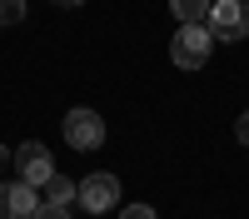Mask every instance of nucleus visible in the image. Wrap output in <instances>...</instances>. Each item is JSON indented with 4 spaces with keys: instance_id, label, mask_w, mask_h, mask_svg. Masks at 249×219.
Listing matches in <instances>:
<instances>
[{
    "instance_id": "obj_4",
    "label": "nucleus",
    "mask_w": 249,
    "mask_h": 219,
    "mask_svg": "<svg viewBox=\"0 0 249 219\" xmlns=\"http://www.w3.org/2000/svg\"><path fill=\"white\" fill-rule=\"evenodd\" d=\"M75 199H80L90 214H110V209L120 204V179H115V174H85V179L75 185Z\"/></svg>"
},
{
    "instance_id": "obj_14",
    "label": "nucleus",
    "mask_w": 249,
    "mask_h": 219,
    "mask_svg": "<svg viewBox=\"0 0 249 219\" xmlns=\"http://www.w3.org/2000/svg\"><path fill=\"white\" fill-rule=\"evenodd\" d=\"M50 5H65V10H75V5H85V0H50Z\"/></svg>"
},
{
    "instance_id": "obj_11",
    "label": "nucleus",
    "mask_w": 249,
    "mask_h": 219,
    "mask_svg": "<svg viewBox=\"0 0 249 219\" xmlns=\"http://www.w3.org/2000/svg\"><path fill=\"white\" fill-rule=\"evenodd\" d=\"M120 219H160V214H155V209H150V204H130V209H124V214H120Z\"/></svg>"
},
{
    "instance_id": "obj_10",
    "label": "nucleus",
    "mask_w": 249,
    "mask_h": 219,
    "mask_svg": "<svg viewBox=\"0 0 249 219\" xmlns=\"http://www.w3.org/2000/svg\"><path fill=\"white\" fill-rule=\"evenodd\" d=\"M35 219H70V204H40Z\"/></svg>"
},
{
    "instance_id": "obj_9",
    "label": "nucleus",
    "mask_w": 249,
    "mask_h": 219,
    "mask_svg": "<svg viewBox=\"0 0 249 219\" xmlns=\"http://www.w3.org/2000/svg\"><path fill=\"white\" fill-rule=\"evenodd\" d=\"M25 20V5L20 0H0V25H20Z\"/></svg>"
},
{
    "instance_id": "obj_8",
    "label": "nucleus",
    "mask_w": 249,
    "mask_h": 219,
    "mask_svg": "<svg viewBox=\"0 0 249 219\" xmlns=\"http://www.w3.org/2000/svg\"><path fill=\"white\" fill-rule=\"evenodd\" d=\"M70 199H75V185H70L65 174H55L50 185L40 189V204H70Z\"/></svg>"
},
{
    "instance_id": "obj_1",
    "label": "nucleus",
    "mask_w": 249,
    "mask_h": 219,
    "mask_svg": "<svg viewBox=\"0 0 249 219\" xmlns=\"http://www.w3.org/2000/svg\"><path fill=\"white\" fill-rule=\"evenodd\" d=\"M170 55H175L179 70L210 65V55H214V35H210V25H179L175 40H170Z\"/></svg>"
},
{
    "instance_id": "obj_2",
    "label": "nucleus",
    "mask_w": 249,
    "mask_h": 219,
    "mask_svg": "<svg viewBox=\"0 0 249 219\" xmlns=\"http://www.w3.org/2000/svg\"><path fill=\"white\" fill-rule=\"evenodd\" d=\"M204 25H210L214 40H230V45H234V40L249 35V5H244V0H214Z\"/></svg>"
},
{
    "instance_id": "obj_6",
    "label": "nucleus",
    "mask_w": 249,
    "mask_h": 219,
    "mask_svg": "<svg viewBox=\"0 0 249 219\" xmlns=\"http://www.w3.org/2000/svg\"><path fill=\"white\" fill-rule=\"evenodd\" d=\"M65 139H70V150H100L105 145V119L95 110H70L65 115Z\"/></svg>"
},
{
    "instance_id": "obj_13",
    "label": "nucleus",
    "mask_w": 249,
    "mask_h": 219,
    "mask_svg": "<svg viewBox=\"0 0 249 219\" xmlns=\"http://www.w3.org/2000/svg\"><path fill=\"white\" fill-rule=\"evenodd\" d=\"M5 169H10V150L0 145V174H5Z\"/></svg>"
},
{
    "instance_id": "obj_12",
    "label": "nucleus",
    "mask_w": 249,
    "mask_h": 219,
    "mask_svg": "<svg viewBox=\"0 0 249 219\" xmlns=\"http://www.w3.org/2000/svg\"><path fill=\"white\" fill-rule=\"evenodd\" d=\"M234 135H239V145H249V110L239 115V125H234Z\"/></svg>"
},
{
    "instance_id": "obj_5",
    "label": "nucleus",
    "mask_w": 249,
    "mask_h": 219,
    "mask_svg": "<svg viewBox=\"0 0 249 219\" xmlns=\"http://www.w3.org/2000/svg\"><path fill=\"white\" fill-rule=\"evenodd\" d=\"M40 189H30L25 179H0V219H35Z\"/></svg>"
},
{
    "instance_id": "obj_3",
    "label": "nucleus",
    "mask_w": 249,
    "mask_h": 219,
    "mask_svg": "<svg viewBox=\"0 0 249 219\" xmlns=\"http://www.w3.org/2000/svg\"><path fill=\"white\" fill-rule=\"evenodd\" d=\"M15 174L25 179L30 189H45L50 179H55V159H50V150L40 145V139H25V145L15 150Z\"/></svg>"
},
{
    "instance_id": "obj_7",
    "label": "nucleus",
    "mask_w": 249,
    "mask_h": 219,
    "mask_svg": "<svg viewBox=\"0 0 249 219\" xmlns=\"http://www.w3.org/2000/svg\"><path fill=\"white\" fill-rule=\"evenodd\" d=\"M170 10L179 15V25H204L210 20V0H170Z\"/></svg>"
}]
</instances>
